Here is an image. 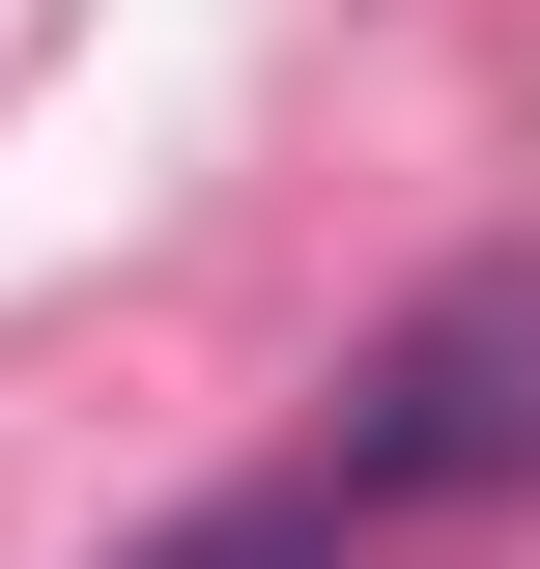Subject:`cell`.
Segmentation results:
<instances>
[{"label": "cell", "mask_w": 540, "mask_h": 569, "mask_svg": "<svg viewBox=\"0 0 540 569\" xmlns=\"http://www.w3.org/2000/svg\"><path fill=\"white\" fill-rule=\"evenodd\" d=\"M341 541H370L341 485H257V512H200V541H142V569H341Z\"/></svg>", "instance_id": "obj_2"}, {"label": "cell", "mask_w": 540, "mask_h": 569, "mask_svg": "<svg viewBox=\"0 0 540 569\" xmlns=\"http://www.w3.org/2000/svg\"><path fill=\"white\" fill-rule=\"evenodd\" d=\"M341 512H483V485H540V257H456L399 313V342L341 370V456H313Z\"/></svg>", "instance_id": "obj_1"}]
</instances>
